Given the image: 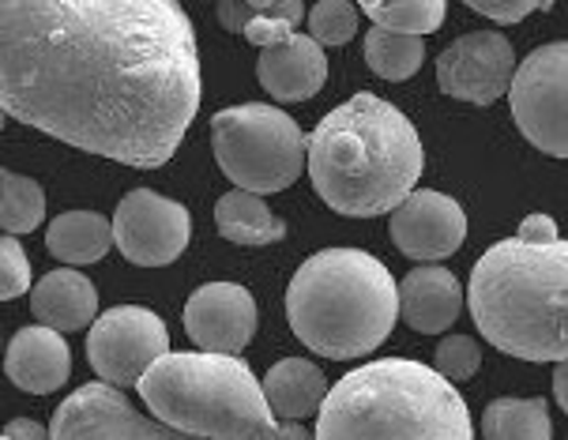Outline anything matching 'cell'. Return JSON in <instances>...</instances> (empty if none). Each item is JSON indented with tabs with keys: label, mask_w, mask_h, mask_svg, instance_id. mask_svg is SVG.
I'll use <instances>...</instances> for the list:
<instances>
[{
	"label": "cell",
	"mask_w": 568,
	"mask_h": 440,
	"mask_svg": "<svg viewBox=\"0 0 568 440\" xmlns=\"http://www.w3.org/2000/svg\"><path fill=\"white\" fill-rule=\"evenodd\" d=\"M113 245H118L113 223L102 218L99 212H64L45 229V248L69 267L102 260Z\"/></svg>",
	"instance_id": "21"
},
{
	"label": "cell",
	"mask_w": 568,
	"mask_h": 440,
	"mask_svg": "<svg viewBox=\"0 0 568 440\" xmlns=\"http://www.w3.org/2000/svg\"><path fill=\"white\" fill-rule=\"evenodd\" d=\"M464 290L448 267L426 264L403 275L399 283V317L407 328L422 335H440L459 320Z\"/></svg>",
	"instance_id": "17"
},
{
	"label": "cell",
	"mask_w": 568,
	"mask_h": 440,
	"mask_svg": "<svg viewBox=\"0 0 568 440\" xmlns=\"http://www.w3.org/2000/svg\"><path fill=\"white\" fill-rule=\"evenodd\" d=\"M478 16H489L494 23H519L538 8H550V0H464Z\"/></svg>",
	"instance_id": "30"
},
{
	"label": "cell",
	"mask_w": 568,
	"mask_h": 440,
	"mask_svg": "<svg viewBox=\"0 0 568 440\" xmlns=\"http://www.w3.org/2000/svg\"><path fill=\"white\" fill-rule=\"evenodd\" d=\"M45 218V193L42 185L23 174H12L4 170L0 174V226L4 234H31V229L42 226Z\"/></svg>",
	"instance_id": "25"
},
{
	"label": "cell",
	"mask_w": 568,
	"mask_h": 440,
	"mask_svg": "<svg viewBox=\"0 0 568 440\" xmlns=\"http://www.w3.org/2000/svg\"><path fill=\"white\" fill-rule=\"evenodd\" d=\"M316 440H475V422L467 399L433 366L381 358L327 391Z\"/></svg>",
	"instance_id": "4"
},
{
	"label": "cell",
	"mask_w": 568,
	"mask_h": 440,
	"mask_svg": "<svg viewBox=\"0 0 568 440\" xmlns=\"http://www.w3.org/2000/svg\"><path fill=\"white\" fill-rule=\"evenodd\" d=\"M113 237L124 260L140 267H166L189 248V207L151 188H132L113 212Z\"/></svg>",
	"instance_id": "11"
},
{
	"label": "cell",
	"mask_w": 568,
	"mask_h": 440,
	"mask_svg": "<svg viewBox=\"0 0 568 440\" xmlns=\"http://www.w3.org/2000/svg\"><path fill=\"white\" fill-rule=\"evenodd\" d=\"M365 61L369 69L388 83L410 80L426 61V38L407 31H388V27H373L365 34Z\"/></svg>",
	"instance_id": "23"
},
{
	"label": "cell",
	"mask_w": 568,
	"mask_h": 440,
	"mask_svg": "<svg viewBox=\"0 0 568 440\" xmlns=\"http://www.w3.org/2000/svg\"><path fill=\"white\" fill-rule=\"evenodd\" d=\"M519 237H524V242H554V237H557V223H554L550 215L535 212V215H527L524 223H519Z\"/></svg>",
	"instance_id": "32"
},
{
	"label": "cell",
	"mask_w": 568,
	"mask_h": 440,
	"mask_svg": "<svg viewBox=\"0 0 568 440\" xmlns=\"http://www.w3.org/2000/svg\"><path fill=\"white\" fill-rule=\"evenodd\" d=\"M4 440H8V437H4Z\"/></svg>",
	"instance_id": "37"
},
{
	"label": "cell",
	"mask_w": 568,
	"mask_h": 440,
	"mask_svg": "<svg viewBox=\"0 0 568 440\" xmlns=\"http://www.w3.org/2000/svg\"><path fill=\"white\" fill-rule=\"evenodd\" d=\"M305 19V4L302 0H275L267 12H256L253 23L245 27V38L260 50H267V45H278V42H291L297 34V27H302Z\"/></svg>",
	"instance_id": "26"
},
{
	"label": "cell",
	"mask_w": 568,
	"mask_h": 440,
	"mask_svg": "<svg viewBox=\"0 0 568 440\" xmlns=\"http://www.w3.org/2000/svg\"><path fill=\"white\" fill-rule=\"evenodd\" d=\"M513 80H516V50L497 31L464 34L437 57L440 91L459 102L489 106L500 94L513 91Z\"/></svg>",
	"instance_id": "12"
},
{
	"label": "cell",
	"mask_w": 568,
	"mask_h": 440,
	"mask_svg": "<svg viewBox=\"0 0 568 440\" xmlns=\"http://www.w3.org/2000/svg\"><path fill=\"white\" fill-rule=\"evenodd\" d=\"M388 234L403 256L433 264L459 253V245L467 242V215L452 196L433 193V188H414L392 212Z\"/></svg>",
	"instance_id": "13"
},
{
	"label": "cell",
	"mask_w": 568,
	"mask_h": 440,
	"mask_svg": "<svg viewBox=\"0 0 568 440\" xmlns=\"http://www.w3.org/2000/svg\"><path fill=\"white\" fill-rule=\"evenodd\" d=\"M486 440H554L550 403L546 399H494L483 415Z\"/></svg>",
	"instance_id": "22"
},
{
	"label": "cell",
	"mask_w": 568,
	"mask_h": 440,
	"mask_svg": "<svg viewBox=\"0 0 568 440\" xmlns=\"http://www.w3.org/2000/svg\"><path fill=\"white\" fill-rule=\"evenodd\" d=\"M554 399L568 415V361H557V369H554Z\"/></svg>",
	"instance_id": "34"
},
{
	"label": "cell",
	"mask_w": 568,
	"mask_h": 440,
	"mask_svg": "<svg viewBox=\"0 0 568 440\" xmlns=\"http://www.w3.org/2000/svg\"><path fill=\"white\" fill-rule=\"evenodd\" d=\"M185 331L200 350L242 354L256 335V301L237 283H207L185 305Z\"/></svg>",
	"instance_id": "14"
},
{
	"label": "cell",
	"mask_w": 568,
	"mask_h": 440,
	"mask_svg": "<svg viewBox=\"0 0 568 440\" xmlns=\"http://www.w3.org/2000/svg\"><path fill=\"white\" fill-rule=\"evenodd\" d=\"M354 4L373 19V27L426 38L445 23L448 0H354Z\"/></svg>",
	"instance_id": "24"
},
{
	"label": "cell",
	"mask_w": 568,
	"mask_h": 440,
	"mask_svg": "<svg viewBox=\"0 0 568 440\" xmlns=\"http://www.w3.org/2000/svg\"><path fill=\"white\" fill-rule=\"evenodd\" d=\"M50 433L53 440H204L181 433L162 418H143L129 403V396H121V388L110 385V380L75 388L53 410Z\"/></svg>",
	"instance_id": "10"
},
{
	"label": "cell",
	"mask_w": 568,
	"mask_h": 440,
	"mask_svg": "<svg viewBox=\"0 0 568 440\" xmlns=\"http://www.w3.org/2000/svg\"><path fill=\"white\" fill-rule=\"evenodd\" d=\"M414 124L377 94L362 91L324 113L310 132V181L332 212L351 218L392 215L422 177Z\"/></svg>",
	"instance_id": "2"
},
{
	"label": "cell",
	"mask_w": 568,
	"mask_h": 440,
	"mask_svg": "<svg viewBox=\"0 0 568 440\" xmlns=\"http://www.w3.org/2000/svg\"><path fill=\"white\" fill-rule=\"evenodd\" d=\"M467 305L489 347L524 361H568V242L505 237L478 256Z\"/></svg>",
	"instance_id": "3"
},
{
	"label": "cell",
	"mask_w": 568,
	"mask_h": 440,
	"mask_svg": "<svg viewBox=\"0 0 568 440\" xmlns=\"http://www.w3.org/2000/svg\"><path fill=\"white\" fill-rule=\"evenodd\" d=\"M264 391H267V403H272L278 418L297 422V418L321 415V407L332 388H327V377L321 372V366H313L310 358H283L267 369Z\"/></svg>",
	"instance_id": "19"
},
{
	"label": "cell",
	"mask_w": 568,
	"mask_h": 440,
	"mask_svg": "<svg viewBox=\"0 0 568 440\" xmlns=\"http://www.w3.org/2000/svg\"><path fill=\"white\" fill-rule=\"evenodd\" d=\"M136 388L151 415L204 440H260L278 426L264 380H256L237 354L170 350Z\"/></svg>",
	"instance_id": "6"
},
{
	"label": "cell",
	"mask_w": 568,
	"mask_h": 440,
	"mask_svg": "<svg viewBox=\"0 0 568 440\" xmlns=\"http://www.w3.org/2000/svg\"><path fill=\"white\" fill-rule=\"evenodd\" d=\"M286 317L313 354L354 361L377 350L396 328L399 286L377 256L324 248L297 267L286 290Z\"/></svg>",
	"instance_id": "5"
},
{
	"label": "cell",
	"mask_w": 568,
	"mask_h": 440,
	"mask_svg": "<svg viewBox=\"0 0 568 440\" xmlns=\"http://www.w3.org/2000/svg\"><path fill=\"white\" fill-rule=\"evenodd\" d=\"M508 102L527 143L554 158H568V42L527 53L516 69Z\"/></svg>",
	"instance_id": "8"
},
{
	"label": "cell",
	"mask_w": 568,
	"mask_h": 440,
	"mask_svg": "<svg viewBox=\"0 0 568 440\" xmlns=\"http://www.w3.org/2000/svg\"><path fill=\"white\" fill-rule=\"evenodd\" d=\"M4 372L16 388L31 391V396H50L69 380L72 372V350L69 339L50 324H34V328H19L8 342Z\"/></svg>",
	"instance_id": "15"
},
{
	"label": "cell",
	"mask_w": 568,
	"mask_h": 440,
	"mask_svg": "<svg viewBox=\"0 0 568 440\" xmlns=\"http://www.w3.org/2000/svg\"><path fill=\"white\" fill-rule=\"evenodd\" d=\"M0 106L45 136L159 170L200 110V50L178 0H0Z\"/></svg>",
	"instance_id": "1"
},
{
	"label": "cell",
	"mask_w": 568,
	"mask_h": 440,
	"mask_svg": "<svg viewBox=\"0 0 568 440\" xmlns=\"http://www.w3.org/2000/svg\"><path fill=\"white\" fill-rule=\"evenodd\" d=\"M170 354V331L159 313L140 305L105 309L87 335V361L102 380L118 388L140 385V377Z\"/></svg>",
	"instance_id": "9"
},
{
	"label": "cell",
	"mask_w": 568,
	"mask_h": 440,
	"mask_svg": "<svg viewBox=\"0 0 568 440\" xmlns=\"http://www.w3.org/2000/svg\"><path fill=\"white\" fill-rule=\"evenodd\" d=\"M31 286V260H27L23 245L16 242V234H4L0 242V298L12 301V298H23Z\"/></svg>",
	"instance_id": "29"
},
{
	"label": "cell",
	"mask_w": 568,
	"mask_h": 440,
	"mask_svg": "<svg viewBox=\"0 0 568 440\" xmlns=\"http://www.w3.org/2000/svg\"><path fill=\"white\" fill-rule=\"evenodd\" d=\"M4 437H8V440H53L50 429L31 422V418H16V422H8Z\"/></svg>",
	"instance_id": "33"
},
{
	"label": "cell",
	"mask_w": 568,
	"mask_h": 440,
	"mask_svg": "<svg viewBox=\"0 0 568 440\" xmlns=\"http://www.w3.org/2000/svg\"><path fill=\"white\" fill-rule=\"evenodd\" d=\"M215 226L226 242L245 245V248H264V245H275L286 237L283 218L264 204V196L248 193V188H234V193L219 196Z\"/></svg>",
	"instance_id": "20"
},
{
	"label": "cell",
	"mask_w": 568,
	"mask_h": 440,
	"mask_svg": "<svg viewBox=\"0 0 568 440\" xmlns=\"http://www.w3.org/2000/svg\"><path fill=\"white\" fill-rule=\"evenodd\" d=\"M219 170L248 193H283L310 166V140L291 113L264 102L230 106L211 121Z\"/></svg>",
	"instance_id": "7"
},
{
	"label": "cell",
	"mask_w": 568,
	"mask_h": 440,
	"mask_svg": "<svg viewBox=\"0 0 568 440\" xmlns=\"http://www.w3.org/2000/svg\"><path fill=\"white\" fill-rule=\"evenodd\" d=\"M253 4L248 0H219V23L226 27V31H237L245 34V27L253 23Z\"/></svg>",
	"instance_id": "31"
},
{
	"label": "cell",
	"mask_w": 568,
	"mask_h": 440,
	"mask_svg": "<svg viewBox=\"0 0 568 440\" xmlns=\"http://www.w3.org/2000/svg\"><path fill=\"white\" fill-rule=\"evenodd\" d=\"M31 313L57 331H80L99 317V290L75 267H57L31 290Z\"/></svg>",
	"instance_id": "18"
},
{
	"label": "cell",
	"mask_w": 568,
	"mask_h": 440,
	"mask_svg": "<svg viewBox=\"0 0 568 440\" xmlns=\"http://www.w3.org/2000/svg\"><path fill=\"white\" fill-rule=\"evenodd\" d=\"M483 366V347H478L470 335H448V339H440L437 354H433V369L440 372V377H448L452 385H464L470 380Z\"/></svg>",
	"instance_id": "28"
},
{
	"label": "cell",
	"mask_w": 568,
	"mask_h": 440,
	"mask_svg": "<svg viewBox=\"0 0 568 440\" xmlns=\"http://www.w3.org/2000/svg\"><path fill=\"white\" fill-rule=\"evenodd\" d=\"M260 440H316V433L310 437V429L305 426H294V422H286V426H275L267 437H260Z\"/></svg>",
	"instance_id": "35"
},
{
	"label": "cell",
	"mask_w": 568,
	"mask_h": 440,
	"mask_svg": "<svg viewBox=\"0 0 568 440\" xmlns=\"http://www.w3.org/2000/svg\"><path fill=\"white\" fill-rule=\"evenodd\" d=\"M256 80L275 102H310L327 80V57L313 34H294L260 53Z\"/></svg>",
	"instance_id": "16"
},
{
	"label": "cell",
	"mask_w": 568,
	"mask_h": 440,
	"mask_svg": "<svg viewBox=\"0 0 568 440\" xmlns=\"http://www.w3.org/2000/svg\"><path fill=\"white\" fill-rule=\"evenodd\" d=\"M310 34L321 45H346L358 34V4H351V0H316L310 12Z\"/></svg>",
	"instance_id": "27"
},
{
	"label": "cell",
	"mask_w": 568,
	"mask_h": 440,
	"mask_svg": "<svg viewBox=\"0 0 568 440\" xmlns=\"http://www.w3.org/2000/svg\"><path fill=\"white\" fill-rule=\"evenodd\" d=\"M248 4H253V12H267V8H272L275 0H248Z\"/></svg>",
	"instance_id": "36"
}]
</instances>
